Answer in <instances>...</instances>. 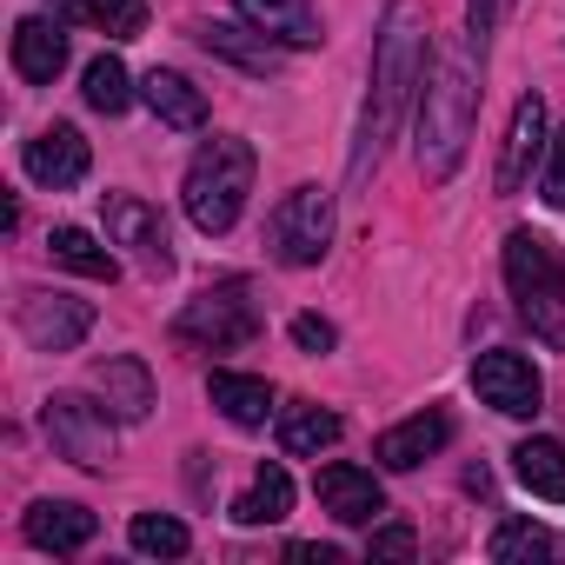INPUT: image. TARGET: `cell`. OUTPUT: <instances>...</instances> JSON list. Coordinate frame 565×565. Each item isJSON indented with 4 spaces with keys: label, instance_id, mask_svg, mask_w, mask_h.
Returning <instances> with one entry per match:
<instances>
[{
    "label": "cell",
    "instance_id": "cell-7",
    "mask_svg": "<svg viewBox=\"0 0 565 565\" xmlns=\"http://www.w3.org/2000/svg\"><path fill=\"white\" fill-rule=\"evenodd\" d=\"M41 426H47L54 452L74 459V466H107L114 459V413L94 406V399H81V393H54L41 406Z\"/></svg>",
    "mask_w": 565,
    "mask_h": 565
},
{
    "label": "cell",
    "instance_id": "cell-21",
    "mask_svg": "<svg viewBox=\"0 0 565 565\" xmlns=\"http://www.w3.org/2000/svg\"><path fill=\"white\" fill-rule=\"evenodd\" d=\"M512 472L532 499L545 505H565V446L558 439H519L512 446Z\"/></svg>",
    "mask_w": 565,
    "mask_h": 565
},
{
    "label": "cell",
    "instance_id": "cell-16",
    "mask_svg": "<svg viewBox=\"0 0 565 565\" xmlns=\"http://www.w3.org/2000/svg\"><path fill=\"white\" fill-rule=\"evenodd\" d=\"M61 67H67V34H61V21L28 14V21L14 28V74L34 81V87H54Z\"/></svg>",
    "mask_w": 565,
    "mask_h": 565
},
{
    "label": "cell",
    "instance_id": "cell-22",
    "mask_svg": "<svg viewBox=\"0 0 565 565\" xmlns=\"http://www.w3.org/2000/svg\"><path fill=\"white\" fill-rule=\"evenodd\" d=\"M333 439H340V413H327V406H313V399H294L287 413H279V452L320 459Z\"/></svg>",
    "mask_w": 565,
    "mask_h": 565
},
{
    "label": "cell",
    "instance_id": "cell-12",
    "mask_svg": "<svg viewBox=\"0 0 565 565\" xmlns=\"http://www.w3.org/2000/svg\"><path fill=\"white\" fill-rule=\"evenodd\" d=\"M545 147H552V140H545V100L525 94V100L512 107V127H505V147H499V173H492V186H499V193H519V186L532 180V167H539Z\"/></svg>",
    "mask_w": 565,
    "mask_h": 565
},
{
    "label": "cell",
    "instance_id": "cell-18",
    "mask_svg": "<svg viewBox=\"0 0 565 565\" xmlns=\"http://www.w3.org/2000/svg\"><path fill=\"white\" fill-rule=\"evenodd\" d=\"M140 94H147V107H153V120H160V127H180V134L206 127V94H200L186 74H173V67H153V74L140 81Z\"/></svg>",
    "mask_w": 565,
    "mask_h": 565
},
{
    "label": "cell",
    "instance_id": "cell-28",
    "mask_svg": "<svg viewBox=\"0 0 565 565\" xmlns=\"http://www.w3.org/2000/svg\"><path fill=\"white\" fill-rule=\"evenodd\" d=\"M558 545H552V532L545 525H532V519H505L499 532H492V558L499 565H519V558H552Z\"/></svg>",
    "mask_w": 565,
    "mask_h": 565
},
{
    "label": "cell",
    "instance_id": "cell-4",
    "mask_svg": "<svg viewBox=\"0 0 565 565\" xmlns=\"http://www.w3.org/2000/svg\"><path fill=\"white\" fill-rule=\"evenodd\" d=\"M246 193H253V147H246V140H233V134H213V140L193 153L186 186H180L186 220H193L200 233H233V220H239Z\"/></svg>",
    "mask_w": 565,
    "mask_h": 565
},
{
    "label": "cell",
    "instance_id": "cell-6",
    "mask_svg": "<svg viewBox=\"0 0 565 565\" xmlns=\"http://www.w3.org/2000/svg\"><path fill=\"white\" fill-rule=\"evenodd\" d=\"M173 333L180 340H193V347H213V353H233V347H253L259 340V307L246 300V287L233 279V287H213V294H200L180 320H173Z\"/></svg>",
    "mask_w": 565,
    "mask_h": 565
},
{
    "label": "cell",
    "instance_id": "cell-8",
    "mask_svg": "<svg viewBox=\"0 0 565 565\" xmlns=\"http://www.w3.org/2000/svg\"><path fill=\"white\" fill-rule=\"evenodd\" d=\"M472 393H479L492 413H505V419H532L539 399H545V380H539V366H532L525 353L492 347V353L472 360Z\"/></svg>",
    "mask_w": 565,
    "mask_h": 565
},
{
    "label": "cell",
    "instance_id": "cell-33",
    "mask_svg": "<svg viewBox=\"0 0 565 565\" xmlns=\"http://www.w3.org/2000/svg\"><path fill=\"white\" fill-rule=\"evenodd\" d=\"M366 552H373V558H413V552H419V539H413L406 525H380Z\"/></svg>",
    "mask_w": 565,
    "mask_h": 565
},
{
    "label": "cell",
    "instance_id": "cell-24",
    "mask_svg": "<svg viewBox=\"0 0 565 565\" xmlns=\"http://www.w3.org/2000/svg\"><path fill=\"white\" fill-rule=\"evenodd\" d=\"M287 512H294V479H287V466H259L253 486L233 499V519H239V525H279Z\"/></svg>",
    "mask_w": 565,
    "mask_h": 565
},
{
    "label": "cell",
    "instance_id": "cell-20",
    "mask_svg": "<svg viewBox=\"0 0 565 565\" xmlns=\"http://www.w3.org/2000/svg\"><path fill=\"white\" fill-rule=\"evenodd\" d=\"M28 539L41 552H81L94 539V512L74 499H41V505H28Z\"/></svg>",
    "mask_w": 565,
    "mask_h": 565
},
{
    "label": "cell",
    "instance_id": "cell-32",
    "mask_svg": "<svg viewBox=\"0 0 565 565\" xmlns=\"http://www.w3.org/2000/svg\"><path fill=\"white\" fill-rule=\"evenodd\" d=\"M294 347L320 360V353H333V347H340V333H333V320H320V313H300V320H294Z\"/></svg>",
    "mask_w": 565,
    "mask_h": 565
},
{
    "label": "cell",
    "instance_id": "cell-10",
    "mask_svg": "<svg viewBox=\"0 0 565 565\" xmlns=\"http://www.w3.org/2000/svg\"><path fill=\"white\" fill-rule=\"evenodd\" d=\"M21 333L34 353H74L94 333V307L67 300V294H28L21 300Z\"/></svg>",
    "mask_w": 565,
    "mask_h": 565
},
{
    "label": "cell",
    "instance_id": "cell-34",
    "mask_svg": "<svg viewBox=\"0 0 565 565\" xmlns=\"http://www.w3.org/2000/svg\"><path fill=\"white\" fill-rule=\"evenodd\" d=\"M294 558H300V565H340V552H333V545H313V539H300Z\"/></svg>",
    "mask_w": 565,
    "mask_h": 565
},
{
    "label": "cell",
    "instance_id": "cell-9",
    "mask_svg": "<svg viewBox=\"0 0 565 565\" xmlns=\"http://www.w3.org/2000/svg\"><path fill=\"white\" fill-rule=\"evenodd\" d=\"M107 239H114V246H127V253L140 259V273H153V279H167V273H173L167 220H160L147 200H134V193H107Z\"/></svg>",
    "mask_w": 565,
    "mask_h": 565
},
{
    "label": "cell",
    "instance_id": "cell-19",
    "mask_svg": "<svg viewBox=\"0 0 565 565\" xmlns=\"http://www.w3.org/2000/svg\"><path fill=\"white\" fill-rule=\"evenodd\" d=\"M200 47L220 54V61H233V67H246V74H279V41H266V34L246 28V21H213V28H200Z\"/></svg>",
    "mask_w": 565,
    "mask_h": 565
},
{
    "label": "cell",
    "instance_id": "cell-29",
    "mask_svg": "<svg viewBox=\"0 0 565 565\" xmlns=\"http://www.w3.org/2000/svg\"><path fill=\"white\" fill-rule=\"evenodd\" d=\"M87 28H107L114 41L147 34V0H87Z\"/></svg>",
    "mask_w": 565,
    "mask_h": 565
},
{
    "label": "cell",
    "instance_id": "cell-15",
    "mask_svg": "<svg viewBox=\"0 0 565 565\" xmlns=\"http://www.w3.org/2000/svg\"><path fill=\"white\" fill-rule=\"evenodd\" d=\"M446 439H452V413H439V406H433V413H413V419H399L393 433H380V446H373V452H380V466H386V472H413V466H426Z\"/></svg>",
    "mask_w": 565,
    "mask_h": 565
},
{
    "label": "cell",
    "instance_id": "cell-1",
    "mask_svg": "<svg viewBox=\"0 0 565 565\" xmlns=\"http://www.w3.org/2000/svg\"><path fill=\"white\" fill-rule=\"evenodd\" d=\"M419 87H426V14H419V0H393L380 21V47H373V94H366V120L353 147V186L380 167Z\"/></svg>",
    "mask_w": 565,
    "mask_h": 565
},
{
    "label": "cell",
    "instance_id": "cell-13",
    "mask_svg": "<svg viewBox=\"0 0 565 565\" xmlns=\"http://www.w3.org/2000/svg\"><path fill=\"white\" fill-rule=\"evenodd\" d=\"M21 160H28V180H41V186H54V193H61V186H81V180H87V160H94V153H87L81 127L54 120L47 134H34V140H28V153H21Z\"/></svg>",
    "mask_w": 565,
    "mask_h": 565
},
{
    "label": "cell",
    "instance_id": "cell-27",
    "mask_svg": "<svg viewBox=\"0 0 565 565\" xmlns=\"http://www.w3.org/2000/svg\"><path fill=\"white\" fill-rule=\"evenodd\" d=\"M127 539H134V552H147V558H180V552L193 545L173 512H140V519L127 525Z\"/></svg>",
    "mask_w": 565,
    "mask_h": 565
},
{
    "label": "cell",
    "instance_id": "cell-17",
    "mask_svg": "<svg viewBox=\"0 0 565 565\" xmlns=\"http://www.w3.org/2000/svg\"><path fill=\"white\" fill-rule=\"evenodd\" d=\"M94 386H100L107 413H114V419H127V426L153 413V373H147L134 353H114L107 366H94Z\"/></svg>",
    "mask_w": 565,
    "mask_h": 565
},
{
    "label": "cell",
    "instance_id": "cell-23",
    "mask_svg": "<svg viewBox=\"0 0 565 565\" xmlns=\"http://www.w3.org/2000/svg\"><path fill=\"white\" fill-rule=\"evenodd\" d=\"M206 399L233 419V426H266V413H273V386L266 380H253V373H213L206 380Z\"/></svg>",
    "mask_w": 565,
    "mask_h": 565
},
{
    "label": "cell",
    "instance_id": "cell-5",
    "mask_svg": "<svg viewBox=\"0 0 565 565\" xmlns=\"http://www.w3.org/2000/svg\"><path fill=\"white\" fill-rule=\"evenodd\" d=\"M273 259L279 266H320L333 246V193L327 186H294L273 206Z\"/></svg>",
    "mask_w": 565,
    "mask_h": 565
},
{
    "label": "cell",
    "instance_id": "cell-14",
    "mask_svg": "<svg viewBox=\"0 0 565 565\" xmlns=\"http://www.w3.org/2000/svg\"><path fill=\"white\" fill-rule=\"evenodd\" d=\"M233 14L246 28H259L266 41H279V47H320L327 41L313 0H233Z\"/></svg>",
    "mask_w": 565,
    "mask_h": 565
},
{
    "label": "cell",
    "instance_id": "cell-31",
    "mask_svg": "<svg viewBox=\"0 0 565 565\" xmlns=\"http://www.w3.org/2000/svg\"><path fill=\"white\" fill-rule=\"evenodd\" d=\"M539 193H545V206H558V213H565V127H558V134H552V147H545Z\"/></svg>",
    "mask_w": 565,
    "mask_h": 565
},
{
    "label": "cell",
    "instance_id": "cell-3",
    "mask_svg": "<svg viewBox=\"0 0 565 565\" xmlns=\"http://www.w3.org/2000/svg\"><path fill=\"white\" fill-rule=\"evenodd\" d=\"M505 287L519 300V320L545 347H565V266L545 233H532V226L505 233Z\"/></svg>",
    "mask_w": 565,
    "mask_h": 565
},
{
    "label": "cell",
    "instance_id": "cell-25",
    "mask_svg": "<svg viewBox=\"0 0 565 565\" xmlns=\"http://www.w3.org/2000/svg\"><path fill=\"white\" fill-rule=\"evenodd\" d=\"M47 253H54L67 273H81V279H114V273H120V259H114L87 226H54V233H47Z\"/></svg>",
    "mask_w": 565,
    "mask_h": 565
},
{
    "label": "cell",
    "instance_id": "cell-11",
    "mask_svg": "<svg viewBox=\"0 0 565 565\" xmlns=\"http://www.w3.org/2000/svg\"><path fill=\"white\" fill-rule=\"evenodd\" d=\"M313 492H320V505L340 519V525H373L380 512H386V486L366 472V466H347V459H333V466H320V479H313Z\"/></svg>",
    "mask_w": 565,
    "mask_h": 565
},
{
    "label": "cell",
    "instance_id": "cell-2",
    "mask_svg": "<svg viewBox=\"0 0 565 565\" xmlns=\"http://www.w3.org/2000/svg\"><path fill=\"white\" fill-rule=\"evenodd\" d=\"M472 120H479V47H446L426 67L419 87V173L439 186L459 173L466 147H472Z\"/></svg>",
    "mask_w": 565,
    "mask_h": 565
},
{
    "label": "cell",
    "instance_id": "cell-26",
    "mask_svg": "<svg viewBox=\"0 0 565 565\" xmlns=\"http://www.w3.org/2000/svg\"><path fill=\"white\" fill-rule=\"evenodd\" d=\"M81 94H87V107H94V114H127V100H134V81H127L120 54H100V61L81 74Z\"/></svg>",
    "mask_w": 565,
    "mask_h": 565
},
{
    "label": "cell",
    "instance_id": "cell-30",
    "mask_svg": "<svg viewBox=\"0 0 565 565\" xmlns=\"http://www.w3.org/2000/svg\"><path fill=\"white\" fill-rule=\"evenodd\" d=\"M505 14H512V0H466V41L486 54V34H492Z\"/></svg>",
    "mask_w": 565,
    "mask_h": 565
}]
</instances>
